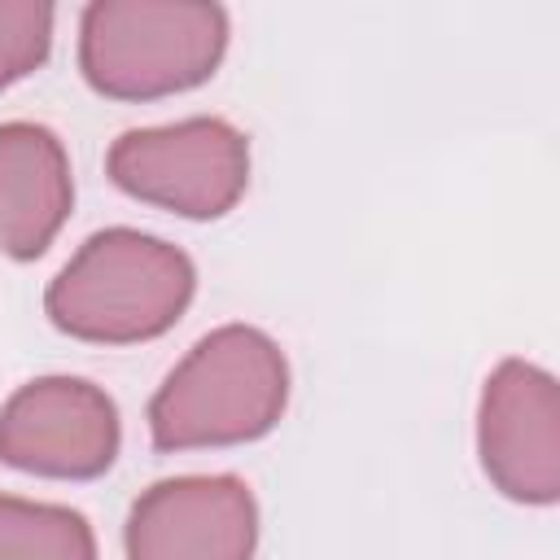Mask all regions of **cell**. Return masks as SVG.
Returning a JSON list of instances; mask_svg holds the SVG:
<instances>
[{
  "instance_id": "obj_1",
  "label": "cell",
  "mask_w": 560,
  "mask_h": 560,
  "mask_svg": "<svg viewBox=\"0 0 560 560\" xmlns=\"http://www.w3.org/2000/svg\"><path fill=\"white\" fill-rule=\"evenodd\" d=\"M197 293L192 258L136 228L92 232L52 276L44 311L74 341L136 346L171 332Z\"/></svg>"
},
{
  "instance_id": "obj_10",
  "label": "cell",
  "mask_w": 560,
  "mask_h": 560,
  "mask_svg": "<svg viewBox=\"0 0 560 560\" xmlns=\"http://www.w3.org/2000/svg\"><path fill=\"white\" fill-rule=\"evenodd\" d=\"M52 4L0 0V88L35 74L52 52Z\"/></svg>"
},
{
  "instance_id": "obj_5",
  "label": "cell",
  "mask_w": 560,
  "mask_h": 560,
  "mask_svg": "<svg viewBox=\"0 0 560 560\" xmlns=\"http://www.w3.org/2000/svg\"><path fill=\"white\" fill-rule=\"evenodd\" d=\"M118 446V407L101 385L83 376L26 381L0 407V464L18 472L92 481L114 468Z\"/></svg>"
},
{
  "instance_id": "obj_3",
  "label": "cell",
  "mask_w": 560,
  "mask_h": 560,
  "mask_svg": "<svg viewBox=\"0 0 560 560\" xmlns=\"http://www.w3.org/2000/svg\"><path fill=\"white\" fill-rule=\"evenodd\" d=\"M228 9L197 0H96L79 18V70L109 101L201 88L228 52Z\"/></svg>"
},
{
  "instance_id": "obj_6",
  "label": "cell",
  "mask_w": 560,
  "mask_h": 560,
  "mask_svg": "<svg viewBox=\"0 0 560 560\" xmlns=\"http://www.w3.org/2000/svg\"><path fill=\"white\" fill-rule=\"evenodd\" d=\"M481 472L512 503L547 508L560 499V385L547 368L503 359L477 402Z\"/></svg>"
},
{
  "instance_id": "obj_9",
  "label": "cell",
  "mask_w": 560,
  "mask_h": 560,
  "mask_svg": "<svg viewBox=\"0 0 560 560\" xmlns=\"http://www.w3.org/2000/svg\"><path fill=\"white\" fill-rule=\"evenodd\" d=\"M0 560H96V534L74 508L0 494Z\"/></svg>"
},
{
  "instance_id": "obj_7",
  "label": "cell",
  "mask_w": 560,
  "mask_h": 560,
  "mask_svg": "<svg viewBox=\"0 0 560 560\" xmlns=\"http://www.w3.org/2000/svg\"><path fill=\"white\" fill-rule=\"evenodd\" d=\"M127 560H254L258 503L232 472L153 481L127 512Z\"/></svg>"
},
{
  "instance_id": "obj_2",
  "label": "cell",
  "mask_w": 560,
  "mask_h": 560,
  "mask_svg": "<svg viewBox=\"0 0 560 560\" xmlns=\"http://www.w3.org/2000/svg\"><path fill=\"white\" fill-rule=\"evenodd\" d=\"M289 407V359L249 324L206 332L149 398L158 451H206L267 438Z\"/></svg>"
},
{
  "instance_id": "obj_4",
  "label": "cell",
  "mask_w": 560,
  "mask_h": 560,
  "mask_svg": "<svg viewBox=\"0 0 560 560\" xmlns=\"http://www.w3.org/2000/svg\"><path fill=\"white\" fill-rule=\"evenodd\" d=\"M109 179L179 219H223L249 188V140L228 118H179L122 131L105 153Z\"/></svg>"
},
{
  "instance_id": "obj_8",
  "label": "cell",
  "mask_w": 560,
  "mask_h": 560,
  "mask_svg": "<svg viewBox=\"0 0 560 560\" xmlns=\"http://www.w3.org/2000/svg\"><path fill=\"white\" fill-rule=\"evenodd\" d=\"M74 210L66 144L44 122H0V249L18 262L48 254Z\"/></svg>"
}]
</instances>
